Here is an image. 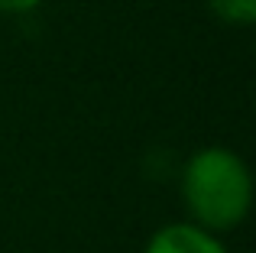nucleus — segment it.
I'll return each mask as SVG.
<instances>
[{"label": "nucleus", "mask_w": 256, "mask_h": 253, "mask_svg": "<svg viewBox=\"0 0 256 253\" xmlns=\"http://www.w3.org/2000/svg\"><path fill=\"white\" fill-rule=\"evenodd\" d=\"M182 202L188 221L211 234L234 230L253 208L250 166L230 146H201L182 166Z\"/></svg>", "instance_id": "nucleus-1"}, {"label": "nucleus", "mask_w": 256, "mask_h": 253, "mask_svg": "<svg viewBox=\"0 0 256 253\" xmlns=\"http://www.w3.org/2000/svg\"><path fill=\"white\" fill-rule=\"evenodd\" d=\"M143 253H230V250L220 240V234H211L192 221H172L146 240Z\"/></svg>", "instance_id": "nucleus-2"}, {"label": "nucleus", "mask_w": 256, "mask_h": 253, "mask_svg": "<svg viewBox=\"0 0 256 253\" xmlns=\"http://www.w3.org/2000/svg\"><path fill=\"white\" fill-rule=\"evenodd\" d=\"M204 4L214 13V20H220L224 26L246 30L256 23V0H204Z\"/></svg>", "instance_id": "nucleus-3"}, {"label": "nucleus", "mask_w": 256, "mask_h": 253, "mask_svg": "<svg viewBox=\"0 0 256 253\" xmlns=\"http://www.w3.org/2000/svg\"><path fill=\"white\" fill-rule=\"evenodd\" d=\"M46 0H0V13L4 16H26V13L39 10Z\"/></svg>", "instance_id": "nucleus-4"}]
</instances>
